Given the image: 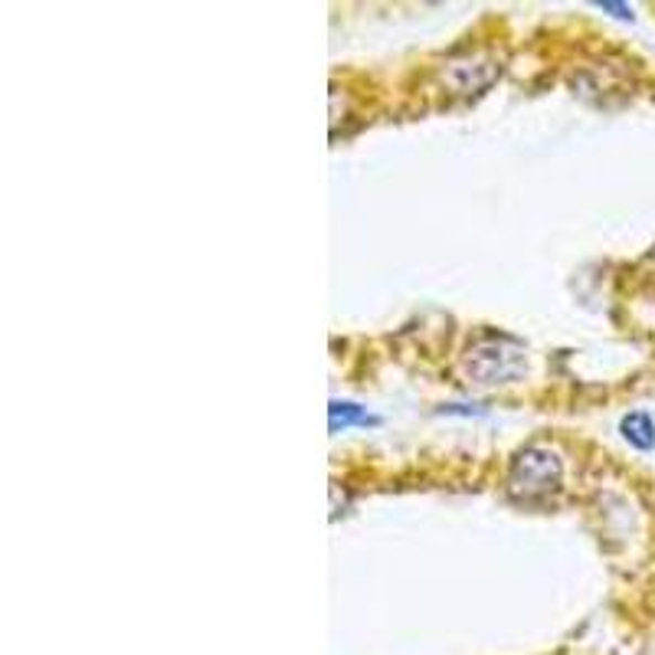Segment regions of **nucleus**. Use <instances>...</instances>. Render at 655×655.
<instances>
[{"instance_id":"f257e3e1","label":"nucleus","mask_w":655,"mask_h":655,"mask_svg":"<svg viewBox=\"0 0 655 655\" xmlns=\"http://www.w3.org/2000/svg\"><path fill=\"white\" fill-rule=\"evenodd\" d=\"M563 463L551 446H525L508 466V495L518 501H541L561 488Z\"/></svg>"},{"instance_id":"f03ea898","label":"nucleus","mask_w":655,"mask_h":655,"mask_svg":"<svg viewBox=\"0 0 655 655\" xmlns=\"http://www.w3.org/2000/svg\"><path fill=\"white\" fill-rule=\"evenodd\" d=\"M525 348L505 335L498 338H482L466 351L463 371L478 387H498V383H515L525 374Z\"/></svg>"},{"instance_id":"7ed1b4c3","label":"nucleus","mask_w":655,"mask_h":655,"mask_svg":"<svg viewBox=\"0 0 655 655\" xmlns=\"http://www.w3.org/2000/svg\"><path fill=\"white\" fill-rule=\"evenodd\" d=\"M377 423H380L377 416H371L365 406H358L351 400H331V406H328V426H331V433H341L348 426H377Z\"/></svg>"},{"instance_id":"20e7f679","label":"nucleus","mask_w":655,"mask_h":655,"mask_svg":"<svg viewBox=\"0 0 655 655\" xmlns=\"http://www.w3.org/2000/svg\"><path fill=\"white\" fill-rule=\"evenodd\" d=\"M620 433H623V440L630 446H636L643 453L655 450V423L649 413H630V416H623L620 420Z\"/></svg>"},{"instance_id":"39448f33","label":"nucleus","mask_w":655,"mask_h":655,"mask_svg":"<svg viewBox=\"0 0 655 655\" xmlns=\"http://www.w3.org/2000/svg\"><path fill=\"white\" fill-rule=\"evenodd\" d=\"M596 7L600 10H610L613 17H620V20H633V7L630 3H610V0H596Z\"/></svg>"},{"instance_id":"423d86ee","label":"nucleus","mask_w":655,"mask_h":655,"mask_svg":"<svg viewBox=\"0 0 655 655\" xmlns=\"http://www.w3.org/2000/svg\"><path fill=\"white\" fill-rule=\"evenodd\" d=\"M440 413H450V416H482L485 406H466V403H453V406H443Z\"/></svg>"}]
</instances>
